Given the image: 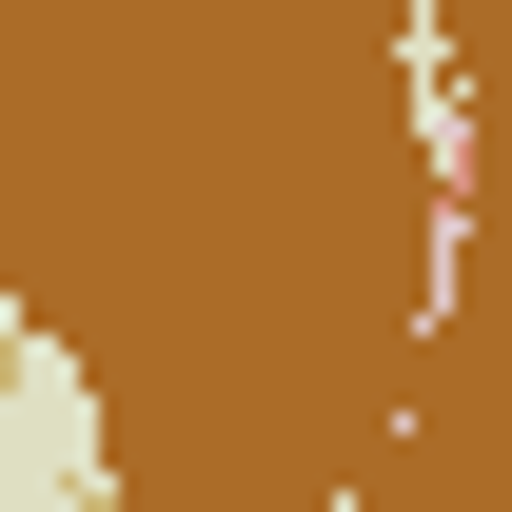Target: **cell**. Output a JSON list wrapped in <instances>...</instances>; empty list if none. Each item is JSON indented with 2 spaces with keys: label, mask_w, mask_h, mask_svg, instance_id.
<instances>
[{
  "label": "cell",
  "mask_w": 512,
  "mask_h": 512,
  "mask_svg": "<svg viewBox=\"0 0 512 512\" xmlns=\"http://www.w3.org/2000/svg\"><path fill=\"white\" fill-rule=\"evenodd\" d=\"M335 512H375V493H335Z\"/></svg>",
  "instance_id": "obj_2"
},
{
  "label": "cell",
  "mask_w": 512,
  "mask_h": 512,
  "mask_svg": "<svg viewBox=\"0 0 512 512\" xmlns=\"http://www.w3.org/2000/svg\"><path fill=\"white\" fill-rule=\"evenodd\" d=\"M394 79H414V178H434V256H414V335L473 276V99H453V0H394Z\"/></svg>",
  "instance_id": "obj_1"
}]
</instances>
